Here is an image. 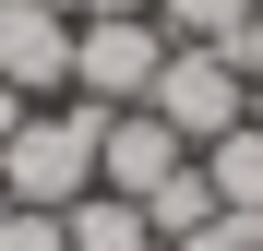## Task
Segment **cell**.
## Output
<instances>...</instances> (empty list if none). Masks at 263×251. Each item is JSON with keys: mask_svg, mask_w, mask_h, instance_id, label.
<instances>
[{"mask_svg": "<svg viewBox=\"0 0 263 251\" xmlns=\"http://www.w3.org/2000/svg\"><path fill=\"white\" fill-rule=\"evenodd\" d=\"M96 132H108V108H84V96L24 108V120H12V144H0V191L36 203V216L84 203V191H96Z\"/></svg>", "mask_w": 263, "mask_h": 251, "instance_id": "6da1fadb", "label": "cell"}, {"mask_svg": "<svg viewBox=\"0 0 263 251\" xmlns=\"http://www.w3.org/2000/svg\"><path fill=\"white\" fill-rule=\"evenodd\" d=\"M167 72V24L156 12H84L72 24V96L84 108H144Z\"/></svg>", "mask_w": 263, "mask_h": 251, "instance_id": "7a4b0ae2", "label": "cell"}, {"mask_svg": "<svg viewBox=\"0 0 263 251\" xmlns=\"http://www.w3.org/2000/svg\"><path fill=\"white\" fill-rule=\"evenodd\" d=\"M144 108L203 156L215 132H239V120H251V84H239V60H228V48H180V36H167V72H156V96H144Z\"/></svg>", "mask_w": 263, "mask_h": 251, "instance_id": "3957f363", "label": "cell"}, {"mask_svg": "<svg viewBox=\"0 0 263 251\" xmlns=\"http://www.w3.org/2000/svg\"><path fill=\"white\" fill-rule=\"evenodd\" d=\"M0 84H12L24 108L72 96V12H48V0H0Z\"/></svg>", "mask_w": 263, "mask_h": 251, "instance_id": "277c9868", "label": "cell"}, {"mask_svg": "<svg viewBox=\"0 0 263 251\" xmlns=\"http://www.w3.org/2000/svg\"><path fill=\"white\" fill-rule=\"evenodd\" d=\"M167 167H192V144L167 132L156 108H108V132H96V191H132V203H144Z\"/></svg>", "mask_w": 263, "mask_h": 251, "instance_id": "5b68a950", "label": "cell"}, {"mask_svg": "<svg viewBox=\"0 0 263 251\" xmlns=\"http://www.w3.org/2000/svg\"><path fill=\"white\" fill-rule=\"evenodd\" d=\"M203 180H215V216H263V120L203 144Z\"/></svg>", "mask_w": 263, "mask_h": 251, "instance_id": "8992f818", "label": "cell"}, {"mask_svg": "<svg viewBox=\"0 0 263 251\" xmlns=\"http://www.w3.org/2000/svg\"><path fill=\"white\" fill-rule=\"evenodd\" d=\"M60 227H72V251H167V239L144 227V203H132V191H84V203H60Z\"/></svg>", "mask_w": 263, "mask_h": 251, "instance_id": "52a82bcc", "label": "cell"}, {"mask_svg": "<svg viewBox=\"0 0 263 251\" xmlns=\"http://www.w3.org/2000/svg\"><path fill=\"white\" fill-rule=\"evenodd\" d=\"M203 216H215V180H203V156H192V167H167V180L144 191V227H156V239H192Z\"/></svg>", "mask_w": 263, "mask_h": 251, "instance_id": "ba28073f", "label": "cell"}, {"mask_svg": "<svg viewBox=\"0 0 263 251\" xmlns=\"http://www.w3.org/2000/svg\"><path fill=\"white\" fill-rule=\"evenodd\" d=\"M156 24L180 36V48H228V36L251 24V0H156Z\"/></svg>", "mask_w": 263, "mask_h": 251, "instance_id": "9c48e42d", "label": "cell"}, {"mask_svg": "<svg viewBox=\"0 0 263 251\" xmlns=\"http://www.w3.org/2000/svg\"><path fill=\"white\" fill-rule=\"evenodd\" d=\"M0 251H72V227L36 216V203H12V216H0Z\"/></svg>", "mask_w": 263, "mask_h": 251, "instance_id": "30bf717a", "label": "cell"}, {"mask_svg": "<svg viewBox=\"0 0 263 251\" xmlns=\"http://www.w3.org/2000/svg\"><path fill=\"white\" fill-rule=\"evenodd\" d=\"M167 251H263V216H203L192 239H167Z\"/></svg>", "mask_w": 263, "mask_h": 251, "instance_id": "8fae6325", "label": "cell"}, {"mask_svg": "<svg viewBox=\"0 0 263 251\" xmlns=\"http://www.w3.org/2000/svg\"><path fill=\"white\" fill-rule=\"evenodd\" d=\"M228 60H239V84H251V96H263V12H251V24L228 36Z\"/></svg>", "mask_w": 263, "mask_h": 251, "instance_id": "7c38bea8", "label": "cell"}, {"mask_svg": "<svg viewBox=\"0 0 263 251\" xmlns=\"http://www.w3.org/2000/svg\"><path fill=\"white\" fill-rule=\"evenodd\" d=\"M48 12H72V24H84V12H156V0H48Z\"/></svg>", "mask_w": 263, "mask_h": 251, "instance_id": "4fadbf2b", "label": "cell"}, {"mask_svg": "<svg viewBox=\"0 0 263 251\" xmlns=\"http://www.w3.org/2000/svg\"><path fill=\"white\" fill-rule=\"evenodd\" d=\"M12 120H24V96H12V84H0V144H12Z\"/></svg>", "mask_w": 263, "mask_h": 251, "instance_id": "5bb4252c", "label": "cell"}, {"mask_svg": "<svg viewBox=\"0 0 263 251\" xmlns=\"http://www.w3.org/2000/svg\"><path fill=\"white\" fill-rule=\"evenodd\" d=\"M0 216H12V191H0Z\"/></svg>", "mask_w": 263, "mask_h": 251, "instance_id": "9a60e30c", "label": "cell"}, {"mask_svg": "<svg viewBox=\"0 0 263 251\" xmlns=\"http://www.w3.org/2000/svg\"><path fill=\"white\" fill-rule=\"evenodd\" d=\"M251 12H263V0H251Z\"/></svg>", "mask_w": 263, "mask_h": 251, "instance_id": "2e32d148", "label": "cell"}]
</instances>
